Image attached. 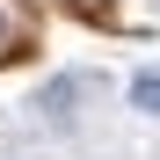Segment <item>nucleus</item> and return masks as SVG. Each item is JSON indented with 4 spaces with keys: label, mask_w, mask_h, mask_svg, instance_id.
Listing matches in <instances>:
<instances>
[{
    "label": "nucleus",
    "mask_w": 160,
    "mask_h": 160,
    "mask_svg": "<svg viewBox=\"0 0 160 160\" xmlns=\"http://www.w3.org/2000/svg\"><path fill=\"white\" fill-rule=\"evenodd\" d=\"M131 109L160 117V73H138V80H131Z\"/></svg>",
    "instance_id": "obj_1"
},
{
    "label": "nucleus",
    "mask_w": 160,
    "mask_h": 160,
    "mask_svg": "<svg viewBox=\"0 0 160 160\" xmlns=\"http://www.w3.org/2000/svg\"><path fill=\"white\" fill-rule=\"evenodd\" d=\"M8 29H15V22H8V8H0V44H8Z\"/></svg>",
    "instance_id": "obj_2"
}]
</instances>
